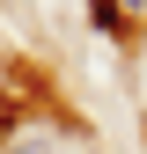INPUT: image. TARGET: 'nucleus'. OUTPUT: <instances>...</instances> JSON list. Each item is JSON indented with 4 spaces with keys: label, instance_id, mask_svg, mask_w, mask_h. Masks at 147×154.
<instances>
[{
    "label": "nucleus",
    "instance_id": "nucleus-2",
    "mask_svg": "<svg viewBox=\"0 0 147 154\" xmlns=\"http://www.w3.org/2000/svg\"><path fill=\"white\" fill-rule=\"evenodd\" d=\"M22 154H44V147H22Z\"/></svg>",
    "mask_w": 147,
    "mask_h": 154
},
{
    "label": "nucleus",
    "instance_id": "nucleus-1",
    "mask_svg": "<svg viewBox=\"0 0 147 154\" xmlns=\"http://www.w3.org/2000/svg\"><path fill=\"white\" fill-rule=\"evenodd\" d=\"M15 103H22V81H15V66H0V118H15Z\"/></svg>",
    "mask_w": 147,
    "mask_h": 154
}]
</instances>
